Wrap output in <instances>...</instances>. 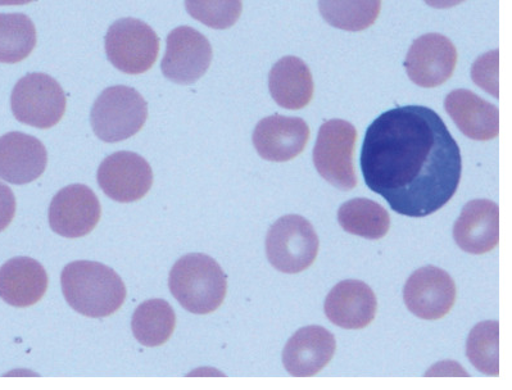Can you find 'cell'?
Listing matches in <instances>:
<instances>
[{"instance_id": "1", "label": "cell", "mask_w": 512, "mask_h": 390, "mask_svg": "<svg viewBox=\"0 0 512 390\" xmlns=\"http://www.w3.org/2000/svg\"><path fill=\"white\" fill-rule=\"evenodd\" d=\"M360 162L367 188L415 219L446 206L461 181L459 144L441 116L423 106L382 113L366 131Z\"/></svg>"}, {"instance_id": "2", "label": "cell", "mask_w": 512, "mask_h": 390, "mask_svg": "<svg viewBox=\"0 0 512 390\" xmlns=\"http://www.w3.org/2000/svg\"><path fill=\"white\" fill-rule=\"evenodd\" d=\"M62 292L76 312L104 319L124 305L126 287L115 270L94 261H75L63 269Z\"/></svg>"}, {"instance_id": "3", "label": "cell", "mask_w": 512, "mask_h": 390, "mask_svg": "<svg viewBox=\"0 0 512 390\" xmlns=\"http://www.w3.org/2000/svg\"><path fill=\"white\" fill-rule=\"evenodd\" d=\"M169 287L185 310L194 315H208L224 303L228 280L214 258L190 253L172 267Z\"/></svg>"}, {"instance_id": "4", "label": "cell", "mask_w": 512, "mask_h": 390, "mask_svg": "<svg viewBox=\"0 0 512 390\" xmlns=\"http://www.w3.org/2000/svg\"><path fill=\"white\" fill-rule=\"evenodd\" d=\"M148 119V103L130 86L103 90L90 112L94 134L104 143H119L137 135Z\"/></svg>"}, {"instance_id": "5", "label": "cell", "mask_w": 512, "mask_h": 390, "mask_svg": "<svg viewBox=\"0 0 512 390\" xmlns=\"http://www.w3.org/2000/svg\"><path fill=\"white\" fill-rule=\"evenodd\" d=\"M66 106V94L60 83L42 72L25 75L12 90L13 116L21 124L36 129H51L60 124Z\"/></svg>"}, {"instance_id": "6", "label": "cell", "mask_w": 512, "mask_h": 390, "mask_svg": "<svg viewBox=\"0 0 512 390\" xmlns=\"http://www.w3.org/2000/svg\"><path fill=\"white\" fill-rule=\"evenodd\" d=\"M108 61L128 75L148 72L160 54L156 31L138 18H121L112 24L104 38Z\"/></svg>"}, {"instance_id": "7", "label": "cell", "mask_w": 512, "mask_h": 390, "mask_svg": "<svg viewBox=\"0 0 512 390\" xmlns=\"http://www.w3.org/2000/svg\"><path fill=\"white\" fill-rule=\"evenodd\" d=\"M319 238L305 217L284 216L275 222L266 237V255L271 265L284 274H299L315 262Z\"/></svg>"}, {"instance_id": "8", "label": "cell", "mask_w": 512, "mask_h": 390, "mask_svg": "<svg viewBox=\"0 0 512 390\" xmlns=\"http://www.w3.org/2000/svg\"><path fill=\"white\" fill-rule=\"evenodd\" d=\"M357 130L344 120L326 121L317 135L314 148V165L321 178L341 190L357 187L353 153Z\"/></svg>"}, {"instance_id": "9", "label": "cell", "mask_w": 512, "mask_h": 390, "mask_svg": "<svg viewBox=\"0 0 512 390\" xmlns=\"http://www.w3.org/2000/svg\"><path fill=\"white\" fill-rule=\"evenodd\" d=\"M214 51L205 35L190 26H179L166 39L162 58L163 76L172 83L192 85L205 76Z\"/></svg>"}, {"instance_id": "10", "label": "cell", "mask_w": 512, "mask_h": 390, "mask_svg": "<svg viewBox=\"0 0 512 390\" xmlns=\"http://www.w3.org/2000/svg\"><path fill=\"white\" fill-rule=\"evenodd\" d=\"M102 216L97 195L86 185L74 184L54 195L49 206V225L65 238H81L92 233Z\"/></svg>"}, {"instance_id": "11", "label": "cell", "mask_w": 512, "mask_h": 390, "mask_svg": "<svg viewBox=\"0 0 512 390\" xmlns=\"http://www.w3.org/2000/svg\"><path fill=\"white\" fill-rule=\"evenodd\" d=\"M98 184L104 194L120 203L137 202L146 197L153 184L151 165L133 152H116L98 169Z\"/></svg>"}, {"instance_id": "12", "label": "cell", "mask_w": 512, "mask_h": 390, "mask_svg": "<svg viewBox=\"0 0 512 390\" xmlns=\"http://www.w3.org/2000/svg\"><path fill=\"white\" fill-rule=\"evenodd\" d=\"M403 299L409 311L419 319H443L455 305V281L438 267H423L407 280Z\"/></svg>"}, {"instance_id": "13", "label": "cell", "mask_w": 512, "mask_h": 390, "mask_svg": "<svg viewBox=\"0 0 512 390\" xmlns=\"http://www.w3.org/2000/svg\"><path fill=\"white\" fill-rule=\"evenodd\" d=\"M457 65V51L450 39L427 34L416 39L407 53L405 68L412 83L437 88L451 79Z\"/></svg>"}, {"instance_id": "14", "label": "cell", "mask_w": 512, "mask_h": 390, "mask_svg": "<svg viewBox=\"0 0 512 390\" xmlns=\"http://www.w3.org/2000/svg\"><path fill=\"white\" fill-rule=\"evenodd\" d=\"M310 128L299 117L274 115L258 122L253 131V145L264 160L288 162L305 151Z\"/></svg>"}, {"instance_id": "15", "label": "cell", "mask_w": 512, "mask_h": 390, "mask_svg": "<svg viewBox=\"0 0 512 390\" xmlns=\"http://www.w3.org/2000/svg\"><path fill=\"white\" fill-rule=\"evenodd\" d=\"M47 165V149L35 136L18 131L0 136V179L9 184H30L44 174Z\"/></svg>"}, {"instance_id": "16", "label": "cell", "mask_w": 512, "mask_h": 390, "mask_svg": "<svg viewBox=\"0 0 512 390\" xmlns=\"http://www.w3.org/2000/svg\"><path fill=\"white\" fill-rule=\"evenodd\" d=\"M453 238L462 251L484 255L500 243V208L488 199H475L462 210L453 226Z\"/></svg>"}, {"instance_id": "17", "label": "cell", "mask_w": 512, "mask_h": 390, "mask_svg": "<svg viewBox=\"0 0 512 390\" xmlns=\"http://www.w3.org/2000/svg\"><path fill=\"white\" fill-rule=\"evenodd\" d=\"M337 342L329 330L311 325L299 329L283 351L285 370L296 378H310L333 360Z\"/></svg>"}, {"instance_id": "18", "label": "cell", "mask_w": 512, "mask_h": 390, "mask_svg": "<svg viewBox=\"0 0 512 390\" xmlns=\"http://www.w3.org/2000/svg\"><path fill=\"white\" fill-rule=\"evenodd\" d=\"M324 310L330 323L342 329L359 330L373 323L378 301L369 285L360 280H344L328 294Z\"/></svg>"}, {"instance_id": "19", "label": "cell", "mask_w": 512, "mask_h": 390, "mask_svg": "<svg viewBox=\"0 0 512 390\" xmlns=\"http://www.w3.org/2000/svg\"><path fill=\"white\" fill-rule=\"evenodd\" d=\"M48 285L47 271L34 258H12L0 267V298L9 306L36 305L47 293Z\"/></svg>"}, {"instance_id": "20", "label": "cell", "mask_w": 512, "mask_h": 390, "mask_svg": "<svg viewBox=\"0 0 512 390\" xmlns=\"http://www.w3.org/2000/svg\"><path fill=\"white\" fill-rule=\"evenodd\" d=\"M444 107L461 133L470 139L486 142L500 133L498 108L470 90H453L447 95Z\"/></svg>"}, {"instance_id": "21", "label": "cell", "mask_w": 512, "mask_h": 390, "mask_svg": "<svg viewBox=\"0 0 512 390\" xmlns=\"http://www.w3.org/2000/svg\"><path fill=\"white\" fill-rule=\"evenodd\" d=\"M271 97L285 110H302L314 97V80L310 68L297 57L276 62L269 76Z\"/></svg>"}, {"instance_id": "22", "label": "cell", "mask_w": 512, "mask_h": 390, "mask_svg": "<svg viewBox=\"0 0 512 390\" xmlns=\"http://www.w3.org/2000/svg\"><path fill=\"white\" fill-rule=\"evenodd\" d=\"M338 221L342 229L365 239H382L391 228V217L379 203L356 198L339 208Z\"/></svg>"}, {"instance_id": "23", "label": "cell", "mask_w": 512, "mask_h": 390, "mask_svg": "<svg viewBox=\"0 0 512 390\" xmlns=\"http://www.w3.org/2000/svg\"><path fill=\"white\" fill-rule=\"evenodd\" d=\"M176 326L174 308L163 299H149L134 312L131 329L146 347H160L171 338Z\"/></svg>"}, {"instance_id": "24", "label": "cell", "mask_w": 512, "mask_h": 390, "mask_svg": "<svg viewBox=\"0 0 512 390\" xmlns=\"http://www.w3.org/2000/svg\"><path fill=\"white\" fill-rule=\"evenodd\" d=\"M38 34L24 13H0V63L15 65L34 52Z\"/></svg>"}, {"instance_id": "25", "label": "cell", "mask_w": 512, "mask_h": 390, "mask_svg": "<svg viewBox=\"0 0 512 390\" xmlns=\"http://www.w3.org/2000/svg\"><path fill=\"white\" fill-rule=\"evenodd\" d=\"M319 9L330 26L359 33L378 20L382 0H319Z\"/></svg>"}, {"instance_id": "26", "label": "cell", "mask_w": 512, "mask_h": 390, "mask_svg": "<svg viewBox=\"0 0 512 390\" xmlns=\"http://www.w3.org/2000/svg\"><path fill=\"white\" fill-rule=\"evenodd\" d=\"M466 356L471 365L488 376L500 375V324L484 321L470 331Z\"/></svg>"}, {"instance_id": "27", "label": "cell", "mask_w": 512, "mask_h": 390, "mask_svg": "<svg viewBox=\"0 0 512 390\" xmlns=\"http://www.w3.org/2000/svg\"><path fill=\"white\" fill-rule=\"evenodd\" d=\"M188 15L215 30L230 29L242 16V0H185Z\"/></svg>"}, {"instance_id": "28", "label": "cell", "mask_w": 512, "mask_h": 390, "mask_svg": "<svg viewBox=\"0 0 512 390\" xmlns=\"http://www.w3.org/2000/svg\"><path fill=\"white\" fill-rule=\"evenodd\" d=\"M16 215V197L8 185L0 183V233L6 230Z\"/></svg>"}, {"instance_id": "29", "label": "cell", "mask_w": 512, "mask_h": 390, "mask_svg": "<svg viewBox=\"0 0 512 390\" xmlns=\"http://www.w3.org/2000/svg\"><path fill=\"white\" fill-rule=\"evenodd\" d=\"M466 2V0H425L428 6L437 9H447L459 6V4Z\"/></svg>"}, {"instance_id": "30", "label": "cell", "mask_w": 512, "mask_h": 390, "mask_svg": "<svg viewBox=\"0 0 512 390\" xmlns=\"http://www.w3.org/2000/svg\"><path fill=\"white\" fill-rule=\"evenodd\" d=\"M36 2V0H0V7L4 6H25V4Z\"/></svg>"}]
</instances>
